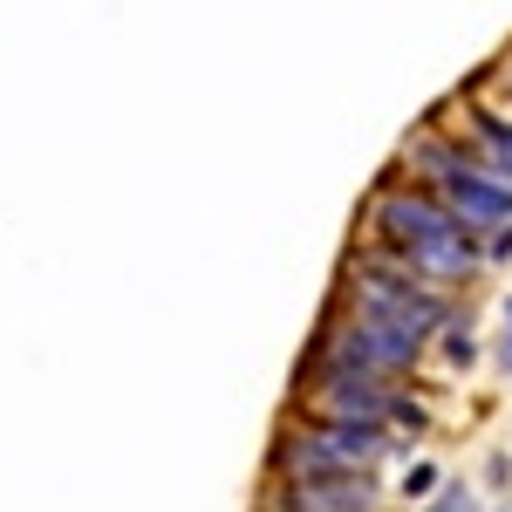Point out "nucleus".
Masks as SVG:
<instances>
[{
	"label": "nucleus",
	"instance_id": "nucleus-10",
	"mask_svg": "<svg viewBox=\"0 0 512 512\" xmlns=\"http://www.w3.org/2000/svg\"><path fill=\"white\" fill-rule=\"evenodd\" d=\"M431 485H437L431 465H410V478H403V499H431Z\"/></svg>",
	"mask_w": 512,
	"mask_h": 512
},
{
	"label": "nucleus",
	"instance_id": "nucleus-12",
	"mask_svg": "<svg viewBox=\"0 0 512 512\" xmlns=\"http://www.w3.org/2000/svg\"><path fill=\"white\" fill-rule=\"evenodd\" d=\"M499 369L512 376V301H506V328H499Z\"/></svg>",
	"mask_w": 512,
	"mask_h": 512
},
{
	"label": "nucleus",
	"instance_id": "nucleus-4",
	"mask_svg": "<svg viewBox=\"0 0 512 512\" xmlns=\"http://www.w3.org/2000/svg\"><path fill=\"white\" fill-rule=\"evenodd\" d=\"M417 355H424V342H410V335H396V328H383V321H369V315L335 308V315L321 321L308 362H349V369H376V376H410Z\"/></svg>",
	"mask_w": 512,
	"mask_h": 512
},
{
	"label": "nucleus",
	"instance_id": "nucleus-9",
	"mask_svg": "<svg viewBox=\"0 0 512 512\" xmlns=\"http://www.w3.org/2000/svg\"><path fill=\"white\" fill-rule=\"evenodd\" d=\"M437 335H444V355H451L458 369H465V362H472V355H478V342H472V328H465V321H444Z\"/></svg>",
	"mask_w": 512,
	"mask_h": 512
},
{
	"label": "nucleus",
	"instance_id": "nucleus-3",
	"mask_svg": "<svg viewBox=\"0 0 512 512\" xmlns=\"http://www.w3.org/2000/svg\"><path fill=\"white\" fill-rule=\"evenodd\" d=\"M349 315L383 321L410 342H431L451 321V301H444V287H424V280H390V274H369V267H349Z\"/></svg>",
	"mask_w": 512,
	"mask_h": 512
},
{
	"label": "nucleus",
	"instance_id": "nucleus-8",
	"mask_svg": "<svg viewBox=\"0 0 512 512\" xmlns=\"http://www.w3.org/2000/svg\"><path fill=\"white\" fill-rule=\"evenodd\" d=\"M424 512H478V492L465 478H444V485H431V506Z\"/></svg>",
	"mask_w": 512,
	"mask_h": 512
},
{
	"label": "nucleus",
	"instance_id": "nucleus-11",
	"mask_svg": "<svg viewBox=\"0 0 512 512\" xmlns=\"http://www.w3.org/2000/svg\"><path fill=\"white\" fill-rule=\"evenodd\" d=\"M478 253H485V260H512V219H506V226H492V239H485Z\"/></svg>",
	"mask_w": 512,
	"mask_h": 512
},
{
	"label": "nucleus",
	"instance_id": "nucleus-5",
	"mask_svg": "<svg viewBox=\"0 0 512 512\" xmlns=\"http://www.w3.org/2000/svg\"><path fill=\"white\" fill-rule=\"evenodd\" d=\"M369 233L376 246H396V253H410V246H424L437 233H458V219L444 212V198L431 185H383V192L369 198ZM472 233V226H465Z\"/></svg>",
	"mask_w": 512,
	"mask_h": 512
},
{
	"label": "nucleus",
	"instance_id": "nucleus-6",
	"mask_svg": "<svg viewBox=\"0 0 512 512\" xmlns=\"http://www.w3.org/2000/svg\"><path fill=\"white\" fill-rule=\"evenodd\" d=\"M376 472H335V478H274L267 512H376Z\"/></svg>",
	"mask_w": 512,
	"mask_h": 512
},
{
	"label": "nucleus",
	"instance_id": "nucleus-7",
	"mask_svg": "<svg viewBox=\"0 0 512 512\" xmlns=\"http://www.w3.org/2000/svg\"><path fill=\"white\" fill-rule=\"evenodd\" d=\"M465 151H472L492 178H506V185H512V117H499V110H472V137H465Z\"/></svg>",
	"mask_w": 512,
	"mask_h": 512
},
{
	"label": "nucleus",
	"instance_id": "nucleus-2",
	"mask_svg": "<svg viewBox=\"0 0 512 512\" xmlns=\"http://www.w3.org/2000/svg\"><path fill=\"white\" fill-rule=\"evenodd\" d=\"M396 451L383 424H328L301 417L274 437V478H335V472H376Z\"/></svg>",
	"mask_w": 512,
	"mask_h": 512
},
{
	"label": "nucleus",
	"instance_id": "nucleus-1",
	"mask_svg": "<svg viewBox=\"0 0 512 512\" xmlns=\"http://www.w3.org/2000/svg\"><path fill=\"white\" fill-rule=\"evenodd\" d=\"M301 417H328V424H383V431H424V410L403 396V376H376V369H349V362H308V390H301Z\"/></svg>",
	"mask_w": 512,
	"mask_h": 512
},
{
	"label": "nucleus",
	"instance_id": "nucleus-13",
	"mask_svg": "<svg viewBox=\"0 0 512 512\" xmlns=\"http://www.w3.org/2000/svg\"><path fill=\"white\" fill-rule=\"evenodd\" d=\"M499 512H512V506H499Z\"/></svg>",
	"mask_w": 512,
	"mask_h": 512
}]
</instances>
